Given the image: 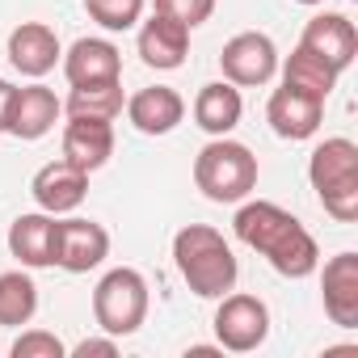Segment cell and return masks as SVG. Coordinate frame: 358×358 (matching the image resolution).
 <instances>
[{"instance_id":"1","label":"cell","mask_w":358,"mask_h":358,"mask_svg":"<svg viewBox=\"0 0 358 358\" xmlns=\"http://www.w3.org/2000/svg\"><path fill=\"white\" fill-rule=\"evenodd\" d=\"M236 236L257 249L282 278H308L320 266V249L316 236L278 203H245L232 220Z\"/></svg>"},{"instance_id":"6","label":"cell","mask_w":358,"mask_h":358,"mask_svg":"<svg viewBox=\"0 0 358 358\" xmlns=\"http://www.w3.org/2000/svg\"><path fill=\"white\" fill-rule=\"evenodd\" d=\"M215 312V337L232 354H249L270 337V308L257 295H220Z\"/></svg>"},{"instance_id":"28","label":"cell","mask_w":358,"mask_h":358,"mask_svg":"<svg viewBox=\"0 0 358 358\" xmlns=\"http://www.w3.org/2000/svg\"><path fill=\"white\" fill-rule=\"evenodd\" d=\"M13 93H17V89H13V85H9L5 76H0V131H5V127H9V110H13Z\"/></svg>"},{"instance_id":"12","label":"cell","mask_w":358,"mask_h":358,"mask_svg":"<svg viewBox=\"0 0 358 358\" xmlns=\"http://www.w3.org/2000/svg\"><path fill=\"white\" fill-rule=\"evenodd\" d=\"M320 114H324V101L320 97H308L299 89H274L270 106H266V118L274 127L278 139H312L320 131Z\"/></svg>"},{"instance_id":"22","label":"cell","mask_w":358,"mask_h":358,"mask_svg":"<svg viewBox=\"0 0 358 358\" xmlns=\"http://www.w3.org/2000/svg\"><path fill=\"white\" fill-rule=\"evenodd\" d=\"M34 312H38V287L30 282V274H22V270L0 274V324L17 329Z\"/></svg>"},{"instance_id":"17","label":"cell","mask_w":358,"mask_h":358,"mask_svg":"<svg viewBox=\"0 0 358 358\" xmlns=\"http://www.w3.org/2000/svg\"><path fill=\"white\" fill-rule=\"evenodd\" d=\"M59 59V38L51 26L43 22H22L13 34H9V64L22 72V76H47Z\"/></svg>"},{"instance_id":"18","label":"cell","mask_w":358,"mask_h":358,"mask_svg":"<svg viewBox=\"0 0 358 358\" xmlns=\"http://www.w3.org/2000/svg\"><path fill=\"white\" fill-rule=\"evenodd\" d=\"M59 97L47 89V85H26V89H17L13 93V110H9V135H17V139H43L51 127H55V118H59Z\"/></svg>"},{"instance_id":"10","label":"cell","mask_w":358,"mask_h":358,"mask_svg":"<svg viewBox=\"0 0 358 358\" xmlns=\"http://www.w3.org/2000/svg\"><path fill=\"white\" fill-rule=\"evenodd\" d=\"M34 203L47 211V215H68L85 203L89 194V173H80L76 164L68 160H51L34 173Z\"/></svg>"},{"instance_id":"3","label":"cell","mask_w":358,"mask_h":358,"mask_svg":"<svg viewBox=\"0 0 358 358\" xmlns=\"http://www.w3.org/2000/svg\"><path fill=\"white\" fill-rule=\"evenodd\" d=\"M308 177L320 207L337 224L358 220V148L350 139H324L308 160Z\"/></svg>"},{"instance_id":"24","label":"cell","mask_w":358,"mask_h":358,"mask_svg":"<svg viewBox=\"0 0 358 358\" xmlns=\"http://www.w3.org/2000/svg\"><path fill=\"white\" fill-rule=\"evenodd\" d=\"M85 9H89V17H93L101 30L122 34V30H131V26L139 22L143 0H85Z\"/></svg>"},{"instance_id":"21","label":"cell","mask_w":358,"mask_h":358,"mask_svg":"<svg viewBox=\"0 0 358 358\" xmlns=\"http://www.w3.org/2000/svg\"><path fill=\"white\" fill-rule=\"evenodd\" d=\"M282 85L324 101V97L333 93V85H337V72H333L320 55H312L308 47H295V51H291V59L282 64Z\"/></svg>"},{"instance_id":"13","label":"cell","mask_w":358,"mask_h":358,"mask_svg":"<svg viewBox=\"0 0 358 358\" xmlns=\"http://www.w3.org/2000/svg\"><path fill=\"white\" fill-rule=\"evenodd\" d=\"M190 51V30L182 22H173L164 13H152V22H143L139 30V59L156 72H173L186 64Z\"/></svg>"},{"instance_id":"7","label":"cell","mask_w":358,"mask_h":358,"mask_svg":"<svg viewBox=\"0 0 358 358\" xmlns=\"http://www.w3.org/2000/svg\"><path fill=\"white\" fill-rule=\"evenodd\" d=\"M110 257V232L93 220H64L55 224V266L68 274H89Z\"/></svg>"},{"instance_id":"8","label":"cell","mask_w":358,"mask_h":358,"mask_svg":"<svg viewBox=\"0 0 358 358\" xmlns=\"http://www.w3.org/2000/svg\"><path fill=\"white\" fill-rule=\"evenodd\" d=\"M220 68H224L228 85H266L278 72V51H274L270 34L249 30V34H236L224 43Z\"/></svg>"},{"instance_id":"9","label":"cell","mask_w":358,"mask_h":358,"mask_svg":"<svg viewBox=\"0 0 358 358\" xmlns=\"http://www.w3.org/2000/svg\"><path fill=\"white\" fill-rule=\"evenodd\" d=\"M299 47H308L312 55H320L341 76L354 64V55H358V30H354V22L345 13H320V17H312L303 26Z\"/></svg>"},{"instance_id":"5","label":"cell","mask_w":358,"mask_h":358,"mask_svg":"<svg viewBox=\"0 0 358 358\" xmlns=\"http://www.w3.org/2000/svg\"><path fill=\"white\" fill-rule=\"evenodd\" d=\"M93 316L110 337H131L148 316V282L139 270L118 266L93 291Z\"/></svg>"},{"instance_id":"19","label":"cell","mask_w":358,"mask_h":358,"mask_svg":"<svg viewBox=\"0 0 358 358\" xmlns=\"http://www.w3.org/2000/svg\"><path fill=\"white\" fill-rule=\"evenodd\" d=\"M9 253L30 270L55 266V215H47V211L17 215L9 228Z\"/></svg>"},{"instance_id":"29","label":"cell","mask_w":358,"mask_h":358,"mask_svg":"<svg viewBox=\"0 0 358 358\" xmlns=\"http://www.w3.org/2000/svg\"><path fill=\"white\" fill-rule=\"evenodd\" d=\"M299 5H320V0H299Z\"/></svg>"},{"instance_id":"14","label":"cell","mask_w":358,"mask_h":358,"mask_svg":"<svg viewBox=\"0 0 358 358\" xmlns=\"http://www.w3.org/2000/svg\"><path fill=\"white\" fill-rule=\"evenodd\" d=\"M64 72H68V85H110L122 76V55L114 43L106 38H76L72 51L64 55Z\"/></svg>"},{"instance_id":"27","label":"cell","mask_w":358,"mask_h":358,"mask_svg":"<svg viewBox=\"0 0 358 358\" xmlns=\"http://www.w3.org/2000/svg\"><path fill=\"white\" fill-rule=\"evenodd\" d=\"M72 354H76V358H114V354H118V341H114V337H106V341H101V337H85Z\"/></svg>"},{"instance_id":"4","label":"cell","mask_w":358,"mask_h":358,"mask_svg":"<svg viewBox=\"0 0 358 358\" xmlns=\"http://www.w3.org/2000/svg\"><path fill=\"white\" fill-rule=\"evenodd\" d=\"M194 186L211 203H241L257 186V156L245 143L215 135L194 160Z\"/></svg>"},{"instance_id":"11","label":"cell","mask_w":358,"mask_h":358,"mask_svg":"<svg viewBox=\"0 0 358 358\" xmlns=\"http://www.w3.org/2000/svg\"><path fill=\"white\" fill-rule=\"evenodd\" d=\"M324 312L337 329H358V253H337L324 262Z\"/></svg>"},{"instance_id":"23","label":"cell","mask_w":358,"mask_h":358,"mask_svg":"<svg viewBox=\"0 0 358 358\" xmlns=\"http://www.w3.org/2000/svg\"><path fill=\"white\" fill-rule=\"evenodd\" d=\"M122 85L110 80V85H76L72 97H68V114L72 118H101V122H114L122 114Z\"/></svg>"},{"instance_id":"2","label":"cell","mask_w":358,"mask_h":358,"mask_svg":"<svg viewBox=\"0 0 358 358\" xmlns=\"http://www.w3.org/2000/svg\"><path fill=\"white\" fill-rule=\"evenodd\" d=\"M173 262L182 270L186 287L199 295V299H220L236 287V257L228 249V241L207 228V224H190L173 236Z\"/></svg>"},{"instance_id":"25","label":"cell","mask_w":358,"mask_h":358,"mask_svg":"<svg viewBox=\"0 0 358 358\" xmlns=\"http://www.w3.org/2000/svg\"><path fill=\"white\" fill-rule=\"evenodd\" d=\"M156 13H164L173 22H182L186 30H194L215 13V0H156Z\"/></svg>"},{"instance_id":"16","label":"cell","mask_w":358,"mask_h":358,"mask_svg":"<svg viewBox=\"0 0 358 358\" xmlns=\"http://www.w3.org/2000/svg\"><path fill=\"white\" fill-rule=\"evenodd\" d=\"M127 118L143 135H169L177 122L186 118V101H182V93L169 89V85H152V89H139L127 101Z\"/></svg>"},{"instance_id":"20","label":"cell","mask_w":358,"mask_h":358,"mask_svg":"<svg viewBox=\"0 0 358 358\" xmlns=\"http://www.w3.org/2000/svg\"><path fill=\"white\" fill-rule=\"evenodd\" d=\"M245 114V101H241V89L228 85V80H215V85H203L199 97H194V122L207 131V135H228L236 131Z\"/></svg>"},{"instance_id":"15","label":"cell","mask_w":358,"mask_h":358,"mask_svg":"<svg viewBox=\"0 0 358 358\" xmlns=\"http://www.w3.org/2000/svg\"><path fill=\"white\" fill-rule=\"evenodd\" d=\"M114 156V127L101 118H72L64 127V160L80 173H97Z\"/></svg>"},{"instance_id":"26","label":"cell","mask_w":358,"mask_h":358,"mask_svg":"<svg viewBox=\"0 0 358 358\" xmlns=\"http://www.w3.org/2000/svg\"><path fill=\"white\" fill-rule=\"evenodd\" d=\"M64 354H68L64 341L47 329H30L13 341V358H64Z\"/></svg>"}]
</instances>
